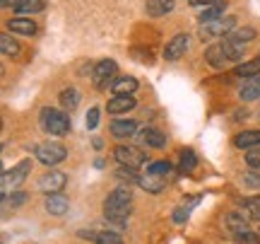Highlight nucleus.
<instances>
[{
  "label": "nucleus",
  "instance_id": "1",
  "mask_svg": "<svg viewBox=\"0 0 260 244\" xmlns=\"http://www.w3.org/2000/svg\"><path fill=\"white\" fill-rule=\"evenodd\" d=\"M130 210H133V194H130L128 186H118L104 201V218H106L109 223L123 225V223L128 220Z\"/></svg>",
  "mask_w": 260,
  "mask_h": 244
},
{
  "label": "nucleus",
  "instance_id": "2",
  "mask_svg": "<svg viewBox=\"0 0 260 244\" xmlns=\"http://www.w3.org/2000/svg\"><path fill=\"white\" fill-rule=\"evenodd\" d=\"M39 123H41V128L51 135H65V133L70 131V119H68V114L60 112V109H41V116H39Z\"/></svg>",
  "mask_w": 260,
  "mask_h": 244
},
{
  "label": "nucleus",
  "instance_id": "3",
  "mask_svg": "<svg viewBox=\"0 0 260 244\" xmlns=\"http://www.w3.org/2000/svg\"><path fill=\"white\" fill-rule=\"evenodd\" d=\"M113 157L121 162V167H133L138 169L142 167L147 160V150H142L138 145H118L116 150H113Z\"/></svg>",
  "mask_w": 260,
  "mask_h": 244
},
{
  "label": "nucleus",
  "instance_id": "4",
  "mask_svg": "<svg viewBox=\"0 0 260 244\" xmlns=\"http://www.w3.org/2000/svg\"><path fill=\"white\" fill-rule=\"evenodd\" d=\"M34 155H37V160L41 162V165H46V167H56V165H60V162L68 157V150H65V145H60V143L48 141V143L37 145Z\"/></svg>",
  "mask_w": 260,
  "mask_h": 244
},
{
  "label": "nucleus",
  "instance_id": "5",
  "mask_svg": "<svg viewBox=\"0 0 260 244\" xmlns=\"http://www.w3.org/2000/svg\"><path fill=\"white\" fill-rule=\"evenodd\" d=\"M236 29V17H219L212 22H205L200 27V39H212V37H229Z\"/></svg>",
  "mask_w": 260,
  "mask_h": 244
},
{
  "label": "nucleus",
  "instance_id": "6",
  "mask_svg": "<svg viewBox=\"0 0 260 244\" xmlns=\"http://www.w3.org/2000/svg\"><path fill=\"white\" fill-rule=\"evenodd\" d=\"M116 61H99L96 66H94V73H92V83L99 87V90H104L106 85H111V80L116 77Z\"/></svg>",
  "mask_w": 260,
  "mask_h": 244
},
{
  "label": "nucleus",
  "instance_id": "7",
  "mask_svg": "<svg viewBox=\"0 0 260 244\" xmlns=\"http://www.w3.org/2000/svg\"><path fill=\"white\" fill-rule=\"evenodd\" d=\"M65 184H68V177H65L63 172H48V174H44L41 177V181H39V188L44 191V194H60L65 188Z\"/></svg>",
  "mask_w": 260,
  "mask_h": 244
},
{
  "label": "nucleus",
  "instance_id": "8",
  "mask_svg": "<svg viewBox=\"0 0 260 244\" xmlns=\"http://www.w3.org/2000/svg\"><path fill=\"white\" fill-rule=\"evenodd\" d=\"M29 172H31V162H29V160H22L17 167L12 169V172H5V174H3V186H8V184H12V186H19V184H22V181L29 177Z\"/></svg>",
  "mask_w": 260,
  "mask_h": 244
},
{
  "label": "nucleus",
  "instance_id": "9",
  "mask_svg": "<svg viewBox=\"0 0 260 244\" xmlns=\"http://www.w3.org/2000/svg\"><path fill=\"white\" fill-rule=\"evenodd\" d=\"M188 51V37L186 34H176V37L164 46V58L167 61H178Z\"/></svg>",
  "mask_w": 260,
  "mask_h": 244
},
{
  "label": "nucleus",
  "instance_id": "10",
  "mask_svg": "<svg viewBox=\"0 0 260 244\" xmlns=\"http://www.w3.org/2000/svg\"><path fill=\"white\" fill-rule=\"evenodd\" d=\"M135 106H138V102H135V97H133V94L113 97V99H109V104H106L109 114H128L130 109H135Z\"/></svg>",
  "mask_w": 260,
  "mask_h": 244
},
{
  "label": "nucleus",
  "instance_id": "11",
  "mask_svg": "<svg viewBox=\"0 0 260 244\" xmlns=\"http://www.w3.org/2000/svg\"><path fill=\"white\" fill-rule=\"evenodd\" d=\"M222 48H224V56L229 58L232 63H239L243 58V53H246V44H243V41H236V39H232V37H224Z\"/></svg>",
  "mask_w": 260,
  "mask_h": 244
},
{
  "label": "nucleus",
  "instance_id": "12",
  "mask_svg": "<svg viewBox=\"0 0 260 244\" xmlns=\"http://www.w3.org/2000/svg\"><path fill=\"white\" fill-rule=\"evenodd\" d=\"M239 97H241V102H255L260 97V75L246 77L241 90H239Z\"/></svg>",
  "mask_w": 260,
  "mask_h": 244
},
{
  "label": "nucleus",
  "instance_id": "13",
  "mask_svg": "<svg viewBox=\"0 0 260 244\" xmlns=\"http://www.w3.org/2000/svg\"><path fill=\"white\" fill-rule=\"evenodd\" d=\"M234 145L239 150H251V148H258L260 145V131H241L234 135Z\"/></svg>",
  "mask_w": 260,
  "mask_h": 244
},
{
  "label": "nucleus",
  "instance_id": "14",
  "mask_svg": "<svg viewBox=\"0 0 260 244\" xmlns=\"http://www.w3.org/2000/svg\"><path fill=\"white\" fill-rule=\"evenodd\" d=\"M70 208V201L63 194H48L46 196V210L51 215H65Z\"/></svg>",
  "mask_w": 260,
  "mask_h": 244
},
{
  "label": "nucleus",
  "instance_id": "15",
  "mask_svg": "<svg viewBox=\"0 0 260 244\" xmlns=\"http://www.w3.org/2000/svg\"><path fill=\"white\" fill-rule=\"evenodd\" d=\"M140 141L145 143L147 148L159 150V148H164V145H167V135H164L161 131H157V128H145V131L140 133Z\"/></svg>",
  "mask_w": 260,
  "mask_h": 244
},
{
  "label": "nucleus",
  "instance_id": "16",
  "mask_svg": "<svg viewBox=\"0 0 260 244\" xmlns=\"http://www.w3.org/2000/svg\"><path fill=\"white\" fill-rule=\"evenodd\" d=\"M135 131H138V121H133V119H116L111 123V133L116 138H130Z\"/></svg>",
  "mask_w": 260,
  "mask_h": 244
},
{
  "label": "nucleus",
  "instance_id": "17",
  "mask_svg": "<svg viewBox=\"0 0 260 244\" xmlns=\"http://www.w3.org/2000/svg\"><path fill=\"white\" fill-rule=\"evenodd\" d=\"M145 10L149 17H164L169 12H174V0H147Z\"/></svg>",
  "mask_w": 260,
  "mask_h": 244
},
{
  "label": "nucleus",
  "instance_id": "18",
  "mask_svg": "<svg viewBox=\"0 0 260 244\" xmlns=\"http://www.w3.org/2000/svg\"><path fill=\"white\" fill-rule=\"evenodd\" d=\"M10 32H15V34H24V37H31V34H37V24L27 17H15L8 22Z\"/></svg>",
  "mask_w": 260,
  "mask_h": 244
},
{
  "label": "nucleus",
  "instance_id": "19",
  "mask_svg": "<svg viewBox=\"0 0 260 244\" xmlns=\"http://www.w3.org/2000/svg\"><path fill=\"white\" fill-rule=\"evenodd\" d=\"M113 97H121V94H133L138 90V80L135 77H118L116 83H111Z\"/></svg>",
  "mask_w": 260,
  "mask_h": 244
},
{
  "label": "nucleus",
  "instance_id": "20",
  "mask_svg": "<svg viewBox=\"0 0 260 244\" xmlns=\"http://www.w3.org/2000/svg\"><path fill=\"white\" fill-rule=\"evenodd\" d=\"M224 10H226V3H222V0H217V3H212V5H207V8L200 12V22H212V19H219L224 17Z\"/></svg>",
  "mask_w": 260,
  "mask_h": 244
},
{
  "label": "nucleus",
  "instance_id": "21",
  "mask_svg": "<svg viewBox=\"0 0 260 244\" xmlns=\"http://www.w3.org/2000/svg\"><path fill=\"white\" fill-rule=\"evenodd\" d=\"M241 210L248 220H258L260 223V196H251L241 201Z\"/></svg>",
  "mask_w": 260,
  "mask_h": 244
},
{
  "label": "nucleus",
  "instance_id": "22",
  "mask_svg": "<svg viewBox=\"0 0 260 244\" xmlns=\"http://www.w3.org/2000/svg\"><path fill=\"white\" fill-rule=\"evenodd\" d=\"M140 184H142V188H145V191H149V194H159L161 188L167 186V177H157V174H145V177L140 179Z\"/></svg>",
  "mask_w": 260,
  "mask_h": 244
},
{
  "label": "nucleus",
  "instance_id": "23",
  "mask_svg": "<svg viewBox=\"0 0 260 244\" xmlns=\"http://www.w3.org/2000/svg\"><path fill=\"white\" fill-rule=\"evenodd\" d=\"M234 73L239 77H255V75H260V56L258 58H253V61H246V63H241V66H236L234 68Z\"/></svg>",
  "mask_w": 260,
  "mask_h": 244
},
{
  "label": "nucleus",
  "instance_id": "24",
  "mask_svg": "<svg viewBox=\"0 0 260 244\" xmlns=\"http://www.w3.org/2000/svg\"><path fill=\"white\" fill-rule=\"evenodd\" d=\"M205 58H207V63H210L212 68H224V63L229 61V58L224 56L222 44H214V46L207 48V53H205Z\"/></svg>",
  "mask_w": 260,
  "mask_h": 244
},
{
  "label": "nucleus",
  "instance_id": "25",
  "mask_svg": "<svg viewBox=\"0 0 260 244\" xmlns=\"http://www.w3.org/2000/svg\"><path fill=\"white\" fill-rule=\"evenodd\" d=\"M226 227H229V232H234V235H241V232L248 230V220H243L239 213H229L226 215Z\"/></svg>",
  "mask_w": 260,
  "mask_h": 244
},
{
  "label": "nucleus",
  "instance_id": "26",
  "mask_svg": "<svg viewBox=\"0 0 260 244\" xmlns=\"http://www.w3.org/2000/svg\"><path fill=\"white\" fill-rule=\"evenodd\" d=\"M60 104H63V109H75L77 104H80V92L75 90V87H68L60 92Z\"/></svg>",
  "mask_w": 260,
  "mask_h": 244
},
{
  "label": "nucleus",
  "instance_id": "27",
  "mask_svg": "<svg viewBox=\"0 0 260 244\" xmlns=\"http://www.w3.org/2000/svg\"><path fill=\"white\" fill-rule=\"evenodd\" d=\"M0 51H3V56H17L19 44L10 37V34H3V37H0Z\"/></svg>",
  "mask_w": 260,
  "mask_h": 244
},
{
  "label": "nucleus",
  "instance_id": "28",
  "mask_svg": "<svg viewBox=\"0 0 260 244\" xmlns=\"http://www.w3.org/2000/svg\"><path fill=\"white\" fill-rule=\"evenodd\" d=\"M44 10V0H22L17 8H15V12H19V15H31V12H41Z\"/></svg>",
  "mask_w": 260,
  "mask_h": 244
},
{
  "label": "nucleus",
  "instance_id": "29",
  "mask_svg": "<svg viewBox=\"0 0 260 244\" xmlns=\"http://www.w3.org/2000/svg\"><path fill=\"white\" fill-rule=\"evenodd\" d=\"M195 167H198V157H195V152L190 150V148L181 150V169H183L186 174H190Z\"/></svg>",
  "mask_w": 260,
  "mask_h": 244
},
{
  "label": "nucleus",
  "instance_id": "30",
  "mask_svg": "<svg viewBox=\"0 0 260 244\" xmlns=\"http://www.w3.org/2000/svg\"><path fill=\"white\" fill-rule=\"evenodd\" d=\"M174 169V165L169 160H157V162H152L147 167V174H157V177H167L169 172Z\"/></svg>",
  "mask_w": 260,
  "mask_h": 244
},
{
  "label": "nucleus",
  "instance_id": "31",
  "mask_svg": "<svg viewBox=\"0 0 260 244\" xmlns=\"http://www.w3.org/2000/svg\"><path fill=\"white\" fill-rule=\"evenodd\" d=\"M255 34H258V32H255L253 27H236V29L232 32V34H229V37L236 39V41H243V44H246V41L255 39Z\"/></svg>",
  "mask_w": 260,
  "mask_h": 244
},
{
  "label": "nucleus",
  "instance_id": "32",
  "mask_svg": "<svg viewBox=\"0 0 260 244\" xmlns=\"http://www.w3.org/2000/svg\"><path fill=\"white\" fill-rule=\"evenodd\" d=\"M94 242L96 244H123V239L116 232H99V235H94Z\"/></svg>",
  "mask_w": 260,
  "mask_h": 244
},
{
  "label": "nucleus",
  "instance_id": "33",
  "mask_svg": "<svg viewBox=\"0 0 260 244\" xmlns=\"http://www.w3.org/2000/svg\"><path fill=\"white\" fill-rule=\"evenodd\" d=\"M246 165L251 169H260V145L258 148H251L246 152Z\"/></svg>",
  "mask_w": 260,
  "mask_h": 244
},
{
  "label": "nucleus",
  "instance_id": "34",
  "mask_svg": "<svg viewBox=\"0 0 260 244\" xmlns=\"http://www.w3.org/2000/svg\"><path fill=\"white\" fill-rule=\"evenodd\" d=\"M116 177L121 179V181H128V184H133V181H138V172L133 167H121L118 172H116Z\"/></svg>",
  "mask_w": 260,
  "mask_h": 244
},
{
  "label": "nucleus",
  "instance_id": "35",
  "mask_svg": "<svg viewBox=\"0 0 260 244\" xmlns=\"http://www.w3.org/2000/svg\"><path fill=\"white\" fill-rule=\"evenodd\" d=\"M236 244H260V237L251 230H246L241 235H236Z\"/></svg>",
  "mask_w": 260,
  "mask_h": 244
},
{
  "label": "nucleus",
  "instance_id": "36",
  "mask_svg": "<svg viewBox=\"0 0 260 244\" xmlns=\"http://www.w3.org/2000/svg\"><path fill=\"white\" fill-rule=\"evenodd\" d=\"M243 184L251 188H260V174L255 169H253V172H246V174H243Z\"/></svg>",
  "mask_w": 260,
  "mask_h": 244
},
{
  "label": "nucleus",
  "instance_id": "37",
  "mask_svg": "<svg viewBox=\"0 0 260 244\" xmlns=\"http://www.w3.org/2000/svg\"><path fill=\"white\" fill-rule=\"evenodd\" d=\"M96 126H99V109H96V106H92V109L87 112V128H89V131H94Z\"/></svg>",
  "mask_w": 260,
  "mask_h": 244
},
{
  "label": "nucleus",
  "instance_id": "38",
  "mask_svg": "<svg viewBox=\"0 0 260 244\" xmlns=\"http://www.w3.org/2000/svg\"><path fill=\"white\" fill-rule=\"evenodd\" d=\"M24 201H27V194H24V191H15L12 196H8V203L12 208H19L22 203H24Z\"/></svg>",
  "mask_w": 260,
  "mask_h": 244
},
{
  "label": "nucleus",
  "instance_id": "39",
  "mask_svg": "<svg viewBox=\"0 0 260 244\" xmlns=\"http://www.w3.org/2000/svg\"><path fill=\"white\" fill-rule=\"evenodd\" d=\"M188 213H190V208H186V206L176 208V210H174V223H178V225H181V223H186Z\"/></svg>",
  "mask_w": 260,
  "mask_h": 244
},
{
  "label": "nucleus",
  "instance_id": "40",
  "mask_svg": "<svg viewBox=\"0 0 260 244\" xmlns=\"http://www.w3.org/2000/svg\"><path fill=\"white\" fill-rule=\"evenodd\" d=\"M212 3H217V0H190V5H193V8H207V5H212Z\"/></svg>",
  "mask_w": 260,
  "mask_h": 244
},
{
  "label": "nucleus",
  "instance_id": "41",
  "mask_svg": "<svg viewBox=\"0 0 260 244\" xmlns=\"http://www.w3.org/2000/svg\"><path fill=\"white\" fill-rule=\"evenodd\" d=\"M0 3H3V8H12V10H15L22 0H0Z\"/></svg>",
  "mask_w": 260,
  "mask_h": 244
}]
</instances>
